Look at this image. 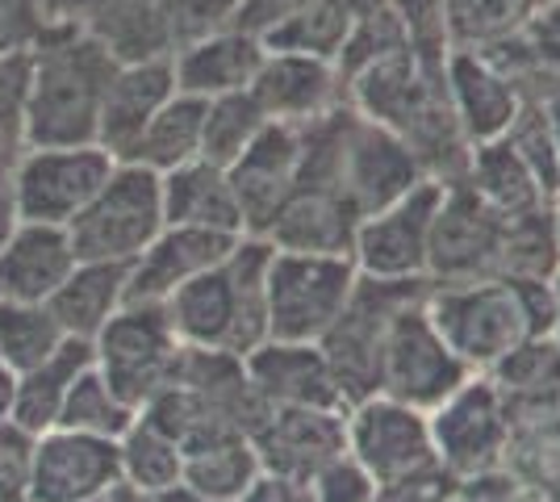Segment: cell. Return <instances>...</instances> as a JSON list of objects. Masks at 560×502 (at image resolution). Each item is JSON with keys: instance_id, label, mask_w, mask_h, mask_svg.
<instances>
[{"instance_id": "1", "label": "cell", "mask_w": 560, "mask_h": 502, "mask_svg": "<svg viewBox=\"0 0 560 502\" xmlns=\"http://www.w3.org/2000/svg\"><path fill=\"white\" fill-rule=\"evenodd\" d=\"M114 50L93 30L47 22L25 50V109L22 147L96 143L101 101L117 72Z\"/></svg>"}, {"instance_id": "2", "label": "cell", "mask_w": 560, "mask_h": 502, "mask_svg": "<svg viewBox=\"0 0 560 502\" xmlns=\"http://www.w3.org/2000/svg\"><path fill=\"white\" fill-rule=\"evenodd\" d=\"M343 101L364 118L394 130L401 143L415 151L422 176L435 185H460L472 143L465 139L460 121L447 105L444 68H431L401 47L373 68L343 80Z\"/></svg>"}, {"instance_id": "3", "label": "cell", "mask_w": 560, "mask_h": 502, "mask_svg": "<svg viewBox=\"0 0 560 502\" xmlns=\"http://www.w3.org/2000/svg\"><path fill=\"white\" fill-rule=\"evenodd\" d=\"M422 180L415 151L348 101L302 126V185L339 192L360 218L376 214Z\"/></svg>"}, {"instance_id": "4", "label": "cell", "mask_w": 560, "mask_h": 502, "mask_svg": "<svg viewBox=\"0 0 560 502\" xmlns=\"http://www.w3.org/2000/svg\"><path fill=\"white\" fill-rule=\"evenodd\" d=\"M268 260L272 243L243 235L234 252L210 272L192 277L164 302V314L185 348L247 357L268 339Z\"/></svg>"}, {"instance_id": "5", "label": "cell", "mask_w": 560, "mask_h": 502, "mask_svg": "<svg viewBox=\"0 0 560 502\" xmlns=\"http://www.w3.org/2000/svg\"><path fill=\"white\" fill-rule=\"evenodd\" d=\"M427 314L440 327L452 352L465 360L472 373H490L498 360H506L523 339H539L527 314V297L518 281L486 277L460 285H431L427 281Z\"/></svg>"}, {"instance_id": "6", "label": "cell", "mask_w": 560, "mask_h": 502, "mask_svg": "<svg viewBox=\"0 0 560 502\" xmlns=\"http://www.w3.org/2000/svg\"><path fill=\"white\" fill-rule=\"evenodd\" d=\"M164 226L167 218L160 176L151 167L117 160L109 180L68 222V235L75 260L135 264Z\"/></svg>"}, {"instance_id": "7", "label": "cell", "mask_w": 560, "mask_h": 502, "mask_svg": "<svg viewBox=\"0 0 560 502\" xmlns=\"http://www.w3.org/2000/svg\"><path fill=\"white\" fill-rule=\"evenodd\" d=\"M427 419H431L435 465L456 486L498 474V469H511L514 423L506 398L493 385L490 373H472L440 407L427 410Z\"/></svg>"}, {"instance_id": "8", "label": "cell", "mask_w": 560, "mask_h": 502, "mask_svg": "<svg viewBox=\"0 0 560 502\" xmlns=\"http://www.w3.org/2000/svg\"><path fill=\"white\" fill-rule=\"evenodd\" d=\"M422 293H427V281H376V277L355 281L343 314L318 339V348H323V357L330 364V377H335L348 407L376 394V385H381V352H385L389 327L410 302H419Z\"/></svg>"}, {"instance_id": "9", "label": "cell", "mask_w": 560, "mask_h": 502, "mask_svg": "<svg viewBox=\"0 0 560 502\" xmlns=\"http://www.w3.org/2000/svg\"><path fill=\"white\" fill-rule=\"evenodd\" d=\"M360 281L351 256H302L277 252L268 260V339L318 343L330 323L343 314L351 289Z\"/></svg>"}, {"instance_id": "10", "label": "cell", "mask_w": 560, "mask_h": 502, "mask_svg": "<svg viewBox=\"0 0 560 502\" xmlns=\"http://www.w3.org/2000/svg\"><path fill=\"white\" fill-rule=\"evenodd\" d=\"M180 348L164 302H126L93 339V364L130 407L142 410L172 385Z\"/></svg>"}, {"instance_id": "11", "label": "cell", "mask_w": 560, "mask_h": 502, "mask_svg": "<svg viewBox=\"0 0 560 502\" xmlns=\"http://www.w3.org/2000/svg\"><path fill=\"white\" fill-rule=\"evenodd\" d=\"M114 155L96 143L75 147H22L9 176V197L22 222L68 226L96 189L109 180Z\"/></svg>"}, {"instance_id": "12", "label": "cell", "mask_w": 560, "mask_h": 502, "mask_svg": "<svg viewBox=\"0 0 560 502\" xmlns=\"http://www.w3.org/2000/svg\"><path fill=\"white\" fill-rule=\"evenodd\" d=\"M422 302H427V293L394 318L385 352H381L376 394H389L406 407L435 410L456 385H465L472 377V369L452 352V343L431 323Z\"/></svg>"}, {"instance_id": "13", "label": "cell", "mask_w": 560, "mask_h": 502, "mask_svg": "<svg viewBox=\"0 0 560 502\" xmlns=\"http://www.w3.org/2000/svg\"><path fill=\"white\" fill-rule=\"evenodd\" d=\"M444 185L422 180L397 201L364 214L351 243V264L360 277L376 281H427V252H431V226L440 210Z\"/></svg>"}, {"instance_id": "14", "label": "cell", "mask_w": 560, "mask_h": 502, "mask_svg": "<svg viewBox=\"0 0 560 502\" xmlns=\"http://www.w3.org/2000/svg\"><path fill=\"white\" fill-rule=\"evenodd\" d=\"M343 435H348V453L373 474L376 486L435 469L427 410L406 407L389 394H369L351 402L343 415Z\"/></svg>"}, {"instance_id": "15", "label": "cell", "mask_w": 560, "mask_h": 502, "mask_svg": "<svg viewBox=\"0 0 560 502\" xmlns=\"http://www.w3.org/2000/svg\"><path fill=\"white\" fill-rule=\"evenodd\" d=\"M502 231H506V218L493 214L468 185H447L435 210V226H431L427 281L460 285V281L498 277Z\"/></svg>"}, {"instance_id": "16", "label": "cell", "mask_w": 560, "mask_h": 502, "mask_svg": "<svg viewBox=\"0 0 560 502\" xmlns=\"http://www.w3.org/2000/svg\"><path fill=\"white\" fill-rule=\"evenodd\" d=\"M121 478L117 440L71 428H47L30 444L25 502H80Z\"/></svg>"}, {"instance_id": "17", "label": "cell", "mask_w": 560, "mask_h": 502, "mask_svg": "<svg viewBox=\"0 0 560 502\" xmlns=\"http://www.w3.org/2000/svg\"><path fill=\"white\" fill-rule=\"evenodd\" d=\"M234 197L243 206L247 235H264V226L277 218V210L289 201V192L302 185V126L268 121L259 139L231 167Z\"/></svg>"}, {"instance_id": "18", "label": "cell", "mask_w": 560, "mask_h": 502, "mask_svg": "<svg viewBox=\"0 0 560 502\" xmlns=\"http://www.w3.org/2000/svg\"><path fill=\"white\" fill-rule=\"evenodd\" d=\"M243 373L272 410H348L318 343L264 339L243 357Z\"/></svg>"}, {"instance_id": "19", "label": "cell", "mask_w": 560, "mask_h": 502, "mask_svg": "<svg viewBox=\"0 0 560 502\" xmlns=\"http://www.w3.org/2000/svg\"><path fill=\"white\" fill-rule=\"evenodd\" d=\"M247 93L256 96L268 121L305 126L335 105H343V75L330 59H314L298 50H264V63Z\"/></svg>"}, {"instance_id": "20", "label": "cell", "mask_w": 560, "mask_h": 502, "mask_svg": "<svg viewBox=\"0 0 560 502\" xmlns=\"http://www.w3.org/2000/svg\"><path fill=\"white\" fill-rule=\"evenodd\" d=\"M343 415L348 410H268V419L252 435L264 474L289 481H310L330 456L348 453Z\"/></svg>"}, {"instance_id": "21", "label": "cell", "mask_w": 560, "mask_h": 502, "mask_svg": "<svg viewBox=\"0 0 560 502\" xmlns=\"http://www.w3.org/2000/svg\"><path fill=\"white\" fill-rule=\"evenodd\" d=\"M243 235H222V231H201V226H172L167 222L155 240L147 243L139 260L130 264L126 277V302H167L192 277L210 272L234 252Z\"/></svg>"}, {"instance_id": "22", "label": "cell", "mask_w": 560, "mask_h": 502, "mask_svg": "<svg viewBox=\"0 0 560 502\" xmlns=\"http://www.w3.org/2000/svg\"><path fill=\"white\" fill-rule=\"evenodd\" d=\"M176 93V72H172V55L160 59H126L117 63L114 80L101 101V118H96V147H105L114 160H126L147 121L164 109V101Z\"/></svg>"}, {"instance_id": "23", "label": "cell", "mask_w": 560, "mask_h": 502, "mask_svg": "<svg viewBox=\"0 0 560 502\" xmlns=\"http://www.w3.org/2000/svg\"><path fill=\"white\" fill-rule=\"evenodd\" d=\"M444 89L447 105L460 121L465 139L472 147L493 143L511 130V121L518 118L523 101L506 84V75L493 68L486 55L477 50H452L444 63Z\"/></svg>"}, {"instance_id": "24", "label": "cell", "mask_w": 560, "mask_h": 502, "mask_svg": "<svg viewBox=\"0 0 560 502\" xmlns=\"http://www.w3.org/2000/svg\"><path fill=\"white\" fill-rule=\"evenodd\" d=\"M68 226L50 222H18V231L0 247V302H38L63 285L75 268Z\"/></svg>"}, {"instance_id": "25", "label": "cell", "mask_w": 560, "mask_h": 502, "mask_svg": "<svg viewBox=\"0 0 560 502\" xmlns=\"http://www.w3.org/2000/svg\"><path fill=\"white\" fill-rule=\"evenodd\" d=\"M360 214L339 192L298 185L277 218L264 226L259 240H268L277 252H302V256H351Z\"/></svg>"}, {"instance_id": "26", "label": "cell", "mask_w": 560, "mask_h": 502, "mask_svg": "<svg viewBox=\"0 0 560 502\" xmlns=\"http://www.w3.org/2000/svg\"><path fill=\"white\" fill-rule=\"evenodd\" d=\"M264 38L238 30V25H222L206 38L188 43L172 55V72H176V89L188 96H213L243 93L252 89L259 63H264Z\"/></svg>"}, {"instance_id": "27", "label": "cell", "mask_w": 560, "mask_h": 502, "mask_svg": "<svg viewBox=\"0 0 560 502\" xmlns=\"http://www.w3.org/2000/svg\"><path fill=\"white\" fill-rule=\"evenodd\" d=\"M47 22H71L93 30L117 59H160L172 55L164 38L160 0H43Z\"/></svg>"}, {"instance_id": "28", "label": "cell", "mask_w": 560, "mask_h": 502, "mask_svg": "<svg viewBox=\"0 0 560 502\" xmlns=\"http://www.w3.org/2000/svg\"><path fill=\"white\" fill-rule=\"evenodd\" d=\"M164 185V218L172 226H201V231H222V235H247L243 226V206L234 197L231 172L192 160L160 176Z\"/></svg>"}, {"instance_id": "29", "label": "cell", "mask_w": 560, "mask_h": 502, "mask_svg": "<svg viewBox=\"0 0 560 502\" xmlns=\"http://www.w3.org/2000/svg\"><path fill=\"white\" fill-rule=\"evenodd\" d=\"M126 277H130V264L80 260L68 281L50 293L47 311L55 314L68 339L93 343L101 327L126 306Z\"/></svg>"}, {"instance_id": "30", "label": "cell", "mask_w": 560, "mask_h": 502, "mask_svg": "<svg viewBox=\"0 0 560 502\" xmlns=\"http://www.w3.org/2000/svg\"><path fill=\"white\" fill-rule=\"evenodd\" d=\"M460 185H468V189L490 206L493 214H502V218L536 214V210H544V206L552 201L548 189L536 180V172L523 164V155H518L506 139L472 147Z\"/></svg>"}, {"instance_id": "31", "label": "cell", "mask_w": 560, "mask_h": 502, "mask_svg": "<svg viewBox=\"0 0 560 502\" xmlns=\"http://www.w3.org/2000/svg\"><path fill=\"white\" fill-rule=\"evenodd\" d=\"M93 364V343L89 339H63L43 364L18 373V402H13V423L25 435H43L59 423V410L68 402L75 377Z\"/></svg>"}, {"instance_id": "32", "label": "cell", "mask_w": 560, "mask_h": 502, "mask_svg": "<svg viewBox=\"0 0 560 502\" xmlns=\"http://www.w3.org/2000/svg\"><path fill=\"white\" fill-rule=\"evenodd\" d=\"M264 478V465L252 444V435H210L201 444L185 448V486L197 490L206 502H243L252 486Z\"/></svg>"}, {"instance_id": "33", "label": "cell", "mask_w": 560, "mask_h": 502, "mask_svg": "<svg viewBox=\"0 0 560 502\" xmlns=\"http://www.w3.org/2000/svg\"><path fill=\"white\" fill-rule=\"evenodd\" d=\"M201 126H206V101L176 89L164 101V109L147 121V130L139 135L135 151L126 155V164H142L155 176H164L172 167L201 160Z\"/></svg>"}, {"instance_id": "34", "label": "cell", "mask_w": 560, "mask_h": 502, "mask_svg": "<svg viewBox=\"0 0 560 502\" xmlns=\"http://www.w3.org/2000/svg\"><path fill=\"white\" fill-rule=\"evenodd\" d=\"M117 460H121V478L130 481L139 494L155 499L185 478V444L172 440L164 428H155L151 419H135L117 440Z\"/></svg>"}, {"instance_id": "35", "label": "cell", "mask_w": 560, "mask_h": 502, "mask_svg": "<svg viewBox=\"0 0 560 502\" xmlns=\"http://www.w3.org/2000/svg\"><path fill=\"white\" fill-rule=\"evenodd\" d=\"M539 0H444L452 50H490L523 34Z\"/></svg>"}, {"instance_id": "36", "label": "cell", "mask_w": 560, "mask_h": 502, "mask_svg": "<svg viewBox=\"0 0 560 502\" xmlns=\"http://www.w3.org/2000/svg\"><path fill=\"white\" fill-rule=\"evenodd\" d=\"M548 206L536 214L506 218L502 252H498V277H506V281H552L560 272V243L557 231H552Z\"/></svg>"}, {"instance_id": "37", "label": "cell", "mask_w": 560, "mask_h": 502, "mask_svg": "<svg viewBox=\"0 0 560 502\" xmlns=\"http://www.w3.org/2000/svg\"><path fill=\"white\" fill-rule=\"evenodd\" d=\"M351 17L343 0H310L293 17H284L277 30L264 34L268 50H298V55H314V59H330L343 50L351 34Z\"/></svg>"}, {"instance_id": "38", "label": "cell", "mask_w": 560, "mask_h": 502, "mask_svg": "<svg viewBox=\"0 0 560 502\" xmlns=\"http://www.w3.org/2000/svg\"><path fill=\"white\" fill-rule=\"evenodd\" d=\"M268 126L264 109L256 96L247 93H226L206 101V126H201V160L218 167H231L247 147L259 139V130Z\"/></svg>"}, {"instance_id": "39", "label": "cell", "mask_w": 560, "mask_h": 502, "mask_svg": "<svg viewBox=\"0 0 560 502\" xmlns=\"http://www.w3.org/2000/svg\"><path fill=\"white\" fill-rule=\"evenodd\" d=\"M139 419V410L130 407L114 385L101 377V369L89 364L75 385H71L68 402L59 410V423L55 428L71 431H89V435H105V440H121V431Z\"/></svg>"}, {"instance_id": "40", "label": "cell", "mask_w": 560, "mask_h": 502, "mask_svg": "<svg viewBox=\"0 0 560 502\" xmlns=\"http://www.w3.org/2000/svg\"><path fill=\"white\" fill-rule=\"evenodd\" d=\"M68 335L55 323V314L38 302H0V364L25 373L63 343Z\"/></svg>"}, {"instance_id": "41", "label": "cell", "mask_w": 560, "mask_h": 502, "mask_svg": "<svg viewBox=\"0 0 560 502\" xmlns=\"http://www.w3.org/2000/svg\"><path fill=\"white\" fill-rule=\"evenodd\" d=\"M477 55H486L493 68L506 75V84L518 93L523 105H552V101H560V63L548 59L527 38V30L490 50H477Z\"/></svg>"}, {"instance_id": "42", "label": "cell", "mask_w": 560, "mask_h": 502, "mask_svg": "<svg viewBox=\"0 0 560 502\" xmlns=\"http://www.w3.org/2000/svg\"><path fill=\"white\" fill-rule=\"evenodd\" d=\"M389 9H394L397 25H401L406 50L422 63H431V68H444L447 55H452L444 0H394Z\"/></svg>"}, {"instance_id": "43", "label": "cell", "mask_w": 560, "mask_h": 502, "mask_svg": "<svg viewBox=\"0 0 560 502\" xmlns=\"http://www.w3.org/2000/svg\"><path fill=\"white\" fill-rule=\"evenodd\" d=\"M401 47H406V38H401V25H397L394 9H381V13H369V17L351 22L348 43L335 55V68H339L343 80H351L355 72L373 68L376 59H385V55H394Z\"/></svg>"}, {"instance_id": "44", "label": "cell", "mask_w": 560, "mask_h": 502, "mask_svg": "<svg viewBox=\"0 0 560 502\" xmlns=\"http://www.w3.org/2000/svg\"><path fill=\"white\" fill-rule=\"evenodd\" d=\"M502 139L523 155V164L536 172V180L548 189V197H557L560 176H557V147H552L548 105H523V109H518V118L511 121V130H506Z\"/></svg>"}, {"instance_id": "45", "label": "cell", "mask_w": 560, "mask_h": 502, "mask_svg": "<svg viewBox=\"0 0 560 502\" xmlns=\"http://www.w3.org/2000/svg\"><path fill=\"white\" fill-rule=\"evenodd\" d=\"M238 0H160V17H164L167 50L176 55L180 47L206 38L222 25H234Z\"/></svg>"}, {"instance_id": "46", "label": "cell", "mask_w": 560, "mask_h": 502, "mask_svg": "<svg viewBox=\"0 0 560 502\" xmlns=\"http://www.w3.org/2000/svg\"><path fill=\"white\" fill-rule=\"evenodd\" d=\"M314 502H373L376 499V478L355 460L351 453L330 456L327 465L305 481Z\"/></svg>"}, {"instance_id": "47", "label": "cell", "mask_w": 560, "mask_h": 502, "mask_svg": "<svg viewBox=\"0 0 560 502\" xmlns=\"http://www.w3.org/2000/svg\"><path fill=\"white\" fill-rule=\"evenodd\" d=\"M25 50L0 55V147H22Z\"/></svg>"}, {"instance_id": "48", "label": "cell", "mask_w": 560, "mask_h": 502, "mask_svg": "<svg viewBox=\"0 0 560 502\" xmlns=\"http://www.w3.org/2000/svg\"><path fill=\"white\" fill-rule=\"evenodd\" d=\"M30 444L13 419L0 423V502H25V469H30Z\"/></svg>"}, {"instance_id": "49", "label": "cell", "mask_w": 560, "mask_h": 502, "mask_svg": "<svg viewBox=\"0 0 560 502\" xmlns=\"http://www.w3.org/2000/svg\"><path fill=\"white\" fill-rule=\"evenodd\" d=\"M43 25H47L43 0H0V55L30 50Z\"/></svg>"}, {"instance_id": "50", "label": "cell", "mask_w": 560, "mask_h": 502, "mask_svg": "<svg viewBox=\"0 0 560 502\" xmlns=\"http://www.w3.org/2000/svg\"><path fill=\"white\" fill-rule=\"evenodd\" d=\"M452 499H456V481L435 465V469H422V474H410V478L381 481L373 502H452Z\"/></svg>"}, {"instance_id": "51", "label": "cell", "mask_w": 560, "mask_h": 502, "mask_svg": "<svg viewBox=\"0 0 560 502\" xmlns=\"http://www.w3.org/2000/svg\"><path fill=\"white\" fill-rule=\"evenodd\" d=\"M305 4H310V0H238L234 25L247 30V34H256V38H264L268 30H277L284 17H293Z\"/></svg>"}, {"instance_id": "52", "label": "cell", "mask_w": 560, "mask_h": 502, "mask_svg": "<svg viewBox=\"0 0 560 502\" xmlns=\"http://www.w3.org/2000/svg\"><path fill=\"white\" fill-rule=\"evenodd\" d=\"M527 38H532L548 59L560 63V0H539L532 22H527Z\"/></svg>"}, {"instance_id": "53", "label": "cell", "mask_w": 560, "mask_h": 502, "mask_svg": "<svg viewBox=\"0 0 560 502\" xmlns=\"http://www.w3.org/2000/svg\"><path fill=\"white\" fill-rule=\"evenodd\" d=\"M80 502H147V494H139L126 478H117V481L101 486L96 494H89V499H80Z\"/></svg>"}, {"instance_id": "54", "label": "cell", "mask_w": 560, "mask_h": 502, "mask_svg": "<svg viewBox=\"0 0 560 502\" xmlns=\"http://www.w3.org/2000/svg\"><path fill=\"white\" fill-rule=\"evenodd\" d=\"M13 402H18V373L0 364V423L13 419Z\"/></svg>"}, {"instance_id": "55", "label": "cell", "mask_w": 560, "mask_h": 502, "mask_svg": "<svg viewBox=\"0 0 560 502\" xmlns=\"http://www.w3.org/2000/svg\"><path fill=\"white\" fill-rule=\"evenodd\" d=\"M18 222H22V218H18V210H13V197H9V189H4V192H0V247H4V243H9V235L18 231Z\"/></svg>"}, {"instance_id": "56", "label": "cell", "mask_w": 560, "mask_h": 502, "mask_svg": "<svg viewBox=\"0 0 560 502\" xmlns=\"http://www.w3.org/2000/svg\"><path fill=\"white\" fill-rule=\"evenodd\" d=\"M348 4L351 17H369V13H381V9H389L394 0H343Z\"/></svg>"}, {"instance_id": "57", "label": "cell", "mask_w": 560, "mask_h": 502, "mask_svg": "<svg viewBox=\"0 0 560 502\" xmlns=\"http://www.w3.org/2000/svg\"><path fill=\"white\" fill-rule=\"evenodd\" d=\"M22 147H0V192L9 189V176H13V160H18Z\"/></svg>"}, {"instance_id": "58", "label": "cell", "mask_w": 560, "mask_h": 502, "mask_svg": "<svg viewBox=\"0 0 560 502\" xmlns=\"http://www.w3.org/2000/svg\"><path fill=\"white\" fill-rule=\"evenodd\" d=\"M548 121H552V147H557V176H560V101L548 105Z\"/></svg>"}, {"instance_id": "59", "label": "cell", "mask_w": 560, "mask_h": 502, "mask_svg": "<svg viewBox=\"0 0 560 502\" xmlns=\"http://www.w3.org/2000/svg\"><path fill=\"white\" fill-rule=\"evenodd\" d=\"M548 214H552V231H557V243H560V192L552 197V206H548Z\"/></svg>"}]
</instances>
